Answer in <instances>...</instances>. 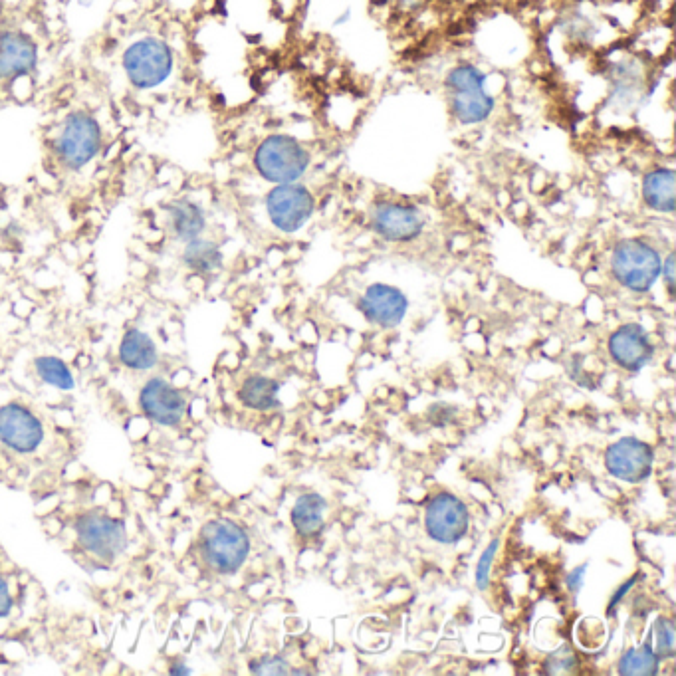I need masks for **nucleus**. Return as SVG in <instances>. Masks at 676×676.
I'll return each mask as SVG.
<instances>
[{
	"label": "nucleus",
	"instance_id": "obj_1",
	"mask_svg": "<svg viewBox=\"0 0 676 676\" xmlns=\"http://www.w3.org/2000/svg\"><path fill=\"white\" fill-rule=\"evenodd\" d=\"M121 68L135 90H155L171 78L175 52L163 38L141 36L123 50Z\"/></svg>",
	"mask_w": 676,
	"mask_h": 676
},
{
	"label": "nucleus",
	"instance_id": "obj_2",
	"mask_svg": "<svg viewBox=\"0 0 676 676\" xmlns=\"http://www.w3.org/2000/svg\"><path fill=\"white\" fill-rule=\"evenodd\" d=\"M254 167L262 179L274 185L296 183L310 167V153L290 135H270L258 145Z\"/></svg>",
	"mask_w": 676,
	"mask_h": 676
},
{
	"label": "nucleus",
	"instance_id": "obj_3",
	"mask_svg": "<svg viewBox=\"0 0 676 676\" xmlns=\"http://www.w3.org/2000/svg\"><path fill=\"white\" fill-rule=\"evenodd\" d=\"M611 270L615 280L637 294L649 292L663 270L661 254L645 240L627 238L613 248Z\"/></svg>",
	"mask_w": 676,
	"mask_h": 676
},
{
	"label": "nucleus",
	"instance_id": "obj_4",
	"mask_svg": "<svg viewBox=\"0 0 676 676\" xmlns=\"http://www.w3.org/2000/svg\"><path fill=\"white\" fill-rule=\"evenodd\" d=\"M100 149H102L100 121L92 113H70L62 123L54 141V153L58 161L70 171H80L98 157Z\"/></svg>",
	"mask_w": 676,
	"mask_h": 676
},
{
	"label": "nucleus",
	"instance_id": "obj_5",
	"mask_svg": "<svg viewBox=\"0 0 676 676\" xmlns=\"http://www.w3.org/2000/svg\"><path fill=\"white\" fill-rule=\"evenodd\" d=\"M250 552V540L246 532L228 520H215L203 528L201 554L215 571L234 573L238 571Z\"/></svg>",
	"mask_w": 676,
	"mask_h": 676
},
{
	"label": "nucleus",
	"instance_id": "obj_6",
	"mask_svg": "<svg viewBox=\"0 0 676 676\" xmlns=\"http://www.w3.org/2000/svg\"><path fill=\"white\" fill-rule=\"evenodd\" d=\"M316 209L314 195L298 183L276 185L266 197V211L272 221L282 232H296L306 225Z\"/></svg>",
	"mask_w": 676,
	"mask_h": 676
},
{
	"label": "nucleus",
	"instance_id": "obj_7",
	"mask_svg": "<svg viewBox=\"0 0 676 676\" xmlns=\"http://www.w3.org/2000/svg\"><path fill=\"white\" fill-rule=\"evenodd\" d=\"M470 526V514L466 504L451 492L433 496L425 512L427 534L445 546L456 544L464 538Z\"/></svg>",
	"mask_w": 676,
	"mask_h": 676
},
{
	"label": "nucleus",
	"instance_id": "obj_8",
	"mask_svg": "<svg viewBox=\"0 0 676 676\" xmlns=\"http://www.w3.org/2000/svg\"><path fill=\"white\" fill-rule=\"evenodd\" d=\"M80 544L104 562H113L127 548V532L121 522L106 514H84L76 524Z\"/></svg>",
	"mask_w": 676,
	"mask_h": 676
},
{
	"label": "nucleus",
	"instance_id": "obj_9",
	"mask_svg": "<svg viewBox=\"0 0 676 676\" xmlns=\"http://www.w3.org/2000/svg\"><path fill=\"white\" fill-rule=\"evenodd\" d=\"M653 462V449L645 441L635 437H625L605 452L607 472L629 484H639L647 480L653 472Z\"/></svg>",
	"mask_w": 676,
	"mask_h": 676
},
{
	"label": "nucleus",
	"instance_id": "obj_10",
	"mask_svg": "<svg viewBox=\"0 0 676 676\" xmlns=\"http://www.w3.org/2000/svg\"><path fill=\"white\" fill-rule=\"evenodd\" d=\"M359 310L367 322L391 330L397 328L409 310L407 296L387 284H373L359 300Z\"/></svg>",
	"mask_w": 676,
	"mask_h": 676
},
{
	"label": "nucleus",
	"instance_id": "obj_11",
	"mask_svg": "<svg viewBox=\"0 0 676 676\" xmlns=\"http://www.w3.org/2000/svg\"><path fill=\"white\" fill-rule=\"evenodd\" d=\"M371 226L389 242H411L423 232L425 221L413 207L401 203H377L371 213Z\"/></svg>",
	"mask_w": 676,
	"mask_h": 676
},
{
	"label": "nucleus",
	"instance_id": "obj_12",
	"mask_svg": "<svg viewBox=\"0 0 676 676\" xmlns=\"http://www.w3.org/2000/svg\"><path fill=\"white\" fill-rule=\"evenodd\" d=\"M139 401H141L143 413L159 425L175 427L185 417V409H187L185 397L165 379L155 377L147 381L145 387L141 389Z\"/></svg>",
	"mask_w": 676,
	"mask_h": 676
},
{
	"label": "nucleus",
	"instance_id": "obj_13",
	"mask_svg": "<svg viewBox=\"0 0 676 676\" xmlns=\"http://www.w3.org/2000/svg\"><path fill=\"white\" fill-rule=\"evenodd\" d=\"M38 64L36 42L20 30L0 32V82L30 76Z\"/></svg>",
	"mask_w": 676,
	"mask_h": 676
},
{
	"label": "nucleus",
	"instance_id": "obj_14",
	"mask_svg": "<svg viewBox=\"0 0 676 676\" xmlns=\"http://www.w3.org/2000/svg\"><path fill=\"white\" fill-rule=\"evenodd\" d=\"M44 439L40 421L20 405L0 409V443L12 451L32 452Z\"/></svg>",
	"mask_w": 676,
	"mask_h": 676
},
{
	"label": "nucleus",
	"instance_id": "obj_15",
	"mask_svg": "<svg viewBox=\"0 0 676 676\" xmlns=\"http://www.w3.org/2000/svg\"><path fill=\"white\" fill-rule=\"evenodd\" d=\"M607 347L611 359L627 371L643 369L653 357V343L647 330L639 324H625L615 330Z\"/></svg>",
	"mask_w": 676,
	"mask_h": 676
},
{
	"label": "nucleus",
	"instance_id": "obj_16",
	"mask_svg": "<svg viewBox=\"0 0 676 676\" xmlns=\"http://www.w3.org/2000/svg\"><path fill=\"white\" fill-rule=\"evenodd\" d=\"M328 500L316 492L302 494L292 508V526L298 536L312 540L318 538L326 528Z\"/></svg>",
	"mask_w": 676,
	"mask_h": 676
},
{
	"label": "nucleus",
	"instance_id": "obj_17",
	"mask_svg": "<svg viewBox=\"0 0 676 676\" xmlns=\"http://www.w3.org/2000/svg\"><path fill=\"white\" fill-rule=\"evenodd\" d=\"M643 199L657 213H673L676 207V175L673 169H655L643 179Z\"/></svg>",
	"mask_w": 676,
	"mask_h": 676
},
{
	"label": "nucleus",
	"instance_id": "obj_18",
	"mask_svg": "<svg viewBox=\"0 0 676 676\" xmlns=\"http://www.w3.org/2000/svg\"><path fill=\"white\" fill-rule=\"evenodd\" d=\"M119 359L133 371H147L157 363V347L141 330H129L119 343Z\"/></svg>",
	"mask_w": 676,
	"mask_h": 676
},
{
	"label": "nucleus",
	"instance_id": "obj_19",
	"mask_svg": "<svg viewBox=\"0 0 676 676\" xmlns=\"http://www.w3.org/2000/svg\"><path fill=\"white\" fill-rule=\"evenodd\" d=\"M169 223L177 238L189 242L203 234L207 228V217L197 203L181 199L169 207Z\"/></svg>",
	"mask_w": 676,
	"mask_h": 676
},
{
	"label": "nucleus",
	"instance_id": "obj_20",
	"mask_svg": "<svg viewBox=\"0 0 676 676\" xmlns=\"http://www.w3.org/2000/svg\"><path fill=\"white\" fill-rule=\"evenodd\" d=\"M494 98L486 90L451 94L452 115L466 125H476L486 121L494 112Z\"/></svg>",
	"mask_w": 676,
	"mask_h": 676
},
{
	"label": "nucleus",
	"instance_id": "obj_21",
	"mask_svg": "<svg viewBox=\"0 0 676 676\" xmlns=\"http://www.w3.org/2000/svg\"><path fill=\"white\" fill-rule=\"evenodd\" d=\"M183 262L197 274H213L223 266V252L217 242L199 236L185 244Z\"/></svg>",
	"mask_w": 676,
	"mask_h": 676
},
{
	"label": "nucleus",
	"instance_id": "obj_22",
	"mask_svg": "<svg viewBox=\"0 0 676 676\" xmlns=\"http://www.w3.org/2000/svg\"><path fill=\"white\" fill-rule=\"evenodd\" d=\"M278 391H280L278 381L262 375H252L242 383L238 397L248 409L268 411L278 405Z\"/></svg>",
	"mask_w": 676,
	"mask_h": 676
},
{
	"label": "nucleus",
	"instance_id": "obj_23",
	"mask_svg": "<svg viewBox=\"0 0 676 676\" xmlns=\"http://www.w3.org/2000/svg\"><path fill=\"white\" fill-rule=\"evenodd\" d=\"M661 659L653 651L649 643H643L637 649L627 651L619 661V675L623 676H653L659 673Z\"/></svg>",
	"mask_w": 676,
	"mask_h": 676
},
{
	"label": "nucleus",
	"instance_id": "obj_24",
	"mask_svg": "<svg viewBox=\"0 0 676 676\" xmlns=\"http://www.w3.org/2000/svg\"><path fill=\"white\" fill-rule=\"evenodd\" d=\"M34 367H36V373L40 375V379L48 385L58 387V389H72L74 387V377H72L68 365L62 359L42 355V357H36Z\"/></svg>",
	"mask_w": 676,
	"mask_h": 676
},
{
	"label": "nucleus",
	"instance_id": "obj_25",
	"mask_svg": "<svg viewBox=\"0 0 676 676\" xmlns=\"http://www.w3.org/2000/svg\"><path fill=\"white\" fill-rule=\"evenodd\" d=\"M445 84H447L449 94L484 90V86H486V74L482 70H478L476 66H472V64H460V66L452 68Z\"/></svg>",
	"mask_w": 676,
	"mask_h": 676
},
{
	"label": "nucleus",
	"instance_id": "obj_26",
	"mask_svg": "<svg viewBox=\"0 0 676 676\" xmlns=\"http://www.w3.org/2000/svg\"><path fill=\"white\" fill-rule=\"evenodd\" d=\"M655 641H657V657L663 659H673L675 657V623L669 617H659L655 621Z\"/></svg>",
	"mask_w": 676,
	"mask_h": 676
},
{
	"label": "nucleus",
	"instance_id": "obj_27",
	"mask_svg": "<svg viewBox=\"0 0 676 676\" xmlns=\"http://www.w3.org/2000/svg\"><path fill=\"white\" fill-rule=\"evenodd\" d=\"M575 665H577V659L571 647H562L548 657L546 673L548 675H571L575 671Z\"/></svg>",
	"mask_w": 676,
	"mask_h": 676
},
{
	"label": "nucleus",
	"instance_id": "obj_28",
	"mask_svg": "<svg viewBox=\"0 0 676 676\" xmlns=\"http://www.w3.org/2000/svg\"><path fill=\"white\" fill-rule=\"evenodd\" d=\"M498 548H500V540L494 538L488 548L482 552L480 560H478V565H476V587L478 589H486L490 585V571H492V564L496 560V554H498Z\"/></svg>",
	"mask_w": 676,
	"mask_h": 676
},
{
	"label": "nucleus",
	"instance_id": "obj_29",
	"mask_svg": "<svg viewBox=\"0 0 676 676\" xmlns=\"http://www.w3.org/2000/svg\"><path fill=\"white\" fill-rule=\"evenodd\" d=\"M250 671L254 675H290V665L280 657H260L250 663Z\"/></svg>",
	"mask_w": 676,
	"mask_h": 676
},
{
	"label": "nucleus",
	"instance_id": "obj_30",
	"mask_svg": "<svg viewBox=\"0 0 676 676\" xmlns=\"http://www.w3.org/2000/svg\"><path fill=\"white\" fill-rule=\"evenodd\" d=\"M456 415H458V409L452 407L449 403H435L427 411V417H429L431 425H435V427H449L454 423Z\"/></svg>",
	"mask_w": 676,
	"mask_h": 676
},
{
	"label": "nucleus",
	"instance_id": "obj_31",
	"mask_svg": "<svg viewBox=\"0 0 676 676\" xmlns=\"http://www.w3.org/2000/svg\"><path fill=\"white\" fill-rule=\"evenodd\" d=\"M639 577H641L639 573H637V575H633V577H631V579H627L623 585H619V589H617V591L611 595V599H609V605H607V613H609V615H611V613H613V609H615V607H617V605H619V603H621V601L627 597V593H629V591H631V589L637 585Z\"/></svg>",
	"mask_w": 676,
	"mask_h": 676
},
{
	"label": "nucleus",
	"instance_id": "obj_32",
	"mask_svg": "<svg viewBox=\"0 0 676 676\" xmlns=\"http://www.w3.org/2000/svg\"><path fill=\"white\" fill-rule=\"evenodd\" d=\"M585 573H587V564L579 565L575 567L567 577H565V583H567V589L577 595L581 589H583V579H585Z\"/></svg>",
	"mask_w": 676,
	"mask_h": 676
},
{
	"label": "nucleus",
	"instance_id": "obj_33",
	"mask_svg": "<svg viewBox=\"0 0 676 676\" xmlns=\"http://www.w3.org/2000/svg\"><path fill=\"white\" fill-rule=\"evenodd\" d=\"M661 274L665 276L667 290H669V294L673 296V294H675V254H671V256L667 258V262L663 264V270H661Z\"/></svg>",
	"mask_w": 676,
	"mask_h": 676
},
{
	"label": "nucleus",
	"instance_id": "obj_34",
	"mask_svg": "<svg viewBox=\"0 0 676 676\" xmlns=\"http://www.w3.org/2000/svg\"><path fill=\"white\" fill-rule=\"evenodd\" d=\"M12 607V599H10V591L4 583V579L0 577V617H6L10 613Z\"/></svg>",
	"mask_w": 676,
	"mask_h": 676
},
{
	"label": "nucleus",
	"instance_id": "obj_35",
	"mask_svg": "<svg viewBox=\"0 0 676 676\" xmlns=\"http://www.w3.org/2000/svg\"><path fill=\"white\" fill-rule=\"evenodd\" d=\"M171 675H191V669H185V665H175L171 669Z\"/></svg>",
	"mask_w": 676,
	"mask_h": 676
}]
</instances>
